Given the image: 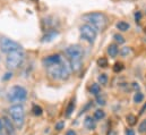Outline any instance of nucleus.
<instances>
[{"instance_id":"20","label":"nucleus","mask_w":146,"mask_h":135,"mask_svg":"<svg viewBox=\"0 0 146 135\" xmlns=\"http://www.w3.org/2000/svg\"><path fill=\"white\" fill-rule=\"evenodd\" d=\"M32 111H33V114H34L35 116H41V115L43 114V109H42L40 106H37V104H33Z\"/></svg>"},{"instance_id":"6","label":"nucleus","mask_w":146,"mask_h":135,"mask_svg":"<svg viewBox=\"0 0 146 135\" xmlns=\"http://www.w3.org/2000/svg\"><path fill=\"white\" fill-rule=\"evenodd\" d=\"M0 49H1L2 52L7 53V55L10 53V52H14V51L23 50L22 47L17 42H15L10 39H7V37H2L0 40Z\"/></svg>"},{"instance_id":"12","label":"nucleus","mask_w":146,"mask_h":135,"mask_svg":"<svg viewBox=\"0 0 146 135\" xmlns=\"http://www.w3.org/2000/svg\"><path fill=\"white\" fill-rule=\"evenodd\" d=\"M108 53L110 55V57L114 58L117 57V55L119 53V48L117 47V44H110L108 47Z\"/></svg>"},{"instance_id":"10","label":"nucleus","mask_w":146,"mask_h":135,"mask_svg":"<svg viewBox=\"0 0 146 135\" xmlns=\"http://www.w3.org/2000/svg\"><path fill=\"white\" fill-rule=\"evenodd\" d=\"M2 124H3V128H5V131L7 132V134L15 135V130H14V125H13L14 123H11L9 118L3 117V118H2Z\"/></svg>"},{"instance_id":"3","label":"nucleus","mask_w":146,"mask_h":135,"mask_svg":"<svg viewBox=\"0 0 146 135\" xmlns=\"http://www.w3.org/2000/svg\"><path fill=\"white\" fill-rule=\"evenodd\" d=\"M48 73L54 80L64 81V80H67L69 77V68L62 61L60 64H57V65H53V66L49 67L48 68Z\"/></svg>"},{"instance_id":"22","label":"nucleus","mask_w":146,"mask_h":135,"mask_svg":"<svg viewBox=\"0 0 146 135\" xmlns=\"http://www.w3.org/2000/svg\"><path fill=\"white\" fill-rule=\"evenodd\" d=\"M57 35V32H54V31H50V32H48V33L44 35V37H43V41H51V40H53V37Z\"/></svg>"},{"instance_id":"33","label":"nucleus","mask_w":146,"mask_h":135,"mask_svg":"<svg viewBox=\"0 0 146 135\" xmlns=\"http://www.w3.org/2000/svg\"><path fill=\"white\" fill-rule=\"evenodd\" d=\"M145 110H146V103H144V106L141 108V110H139V115H143L144 112H145Z\"/></svg>"},{"instance_id":"30","label":"nucleus","mask_w":146,"mask_h":135,"mask_svg":"<svg viewBox=\"0 0 146 135\" xmlns=\"http://www.w3.org/2000/svg\"><path fill=\"white\" fill-rule=\"evenodd\" d=\"M11 76H13V73H11V72H10V73H6L5 76L2 77V80H3V81H7V80L11 78Z\"/></svg>"},{"instance_id":"27","label":"nucleus","mask_w":146,"mask_h":135,"mask_svg":"<svg viewBox=\"0 0 146 135\" xmlns=\"http://www.w3.org/2000/svg\"><path fill=\"white\" fill-rule=\"evenodd\" d=\"M96 101H98V103H99L100 106H104V104H106V99H104L103 97H100V96H98V98H96Z\"/></svg>"},{"instance_id":"9","label":"nucleus","mask_w":146,"mask_h":135,"mask_svg":"<svg viewBox=\"0 0 146 135\" xmlns=\"http://www.w3.org/2000/svg\"><path fill=\"white\" fill-rule=\"evenodd\" d=\"M61 61H62L61 56L58 55V53H56V55H51V56H48V57L43 58L42 64H43V66H45L46 68H49V67H51V66H53V65L60 64Z\"/></svg>"},{"instance_id":"23","label":"nucleus","mask_w":146,"mask_h":135,"mask_svg":"<svg viewBox=\"0 0 146 135\" xmlns=\"http://www.w3.org/2000/svg\"><path fill=\"white\" fill-rule=\"evenodd\" d=\"M99 82L102 85H107V83H108V76H107V74H101L99 76Z\"/></svg>"},{"instance_id":"16","label":"nucleus","mask_w":146,"mask_h":135,"mask_svg":"<svg viewBox=\"0 0 146 135\" xmlns=\"http://www.w3.org/2000/svg\"><path fill=\"white\" fill-rule=\"evenodd\" d=\"M90 90H91V93H92V94L99 96L100 92H101V86H100L98 83H94V84H92V86H91Z\"/></svg>"},{"instance_id":"8","label":"nucleus","mask_w":146,"mask_h":135,"mask_svg":"<svg viewBox=\"0 0 146 135\" xmlns=\"http://www.w3.org/2000/svg\"><path fill=\"white\" fill-rule=\"evenodd\" d=\"M96 35H98V32L92 25L84 24L83 26H80V36L84 40H86L87 42L93 43L95 41V39H96Z\"/></svg>"},{"instance_id":"15","label":"nucleus","mask_w":146,"mask_h":135,"mask_svg":"<svg viewBox=\"0 0 146 135\" xmlns=\"http://www.w3.org/2000/svg\"><path fill=\"white\" fill-rule=\"evenodd\" d=\"M104 117H106V112H104L103 110L98 109V110L94 111V116H93L94 119H96V120H101V119H103Z\"/></svg>"},{"instance_id":"26","label":"nucleus","mask_w":146,"mask_h":135,"mask_svg":"<svg viewBox=\"0 0 146 135\" xmlns=\"http://www.w3.org/2000/svg\"><path fill=\"white\" fill-rule=\"evenodd\" d=\"M113 37H114V40H115L117 42H119L120 44L125 42V39H123V36H122V35H120V34H118V33L114 34V35H113Z\"/></svg>"},{"instance_id":"29","label":"nucleus","mask_w":146,"mask_h":135,"mask_svg":"<svg viewBox=\"0 0 146 135\" xmlns=\"http://www.w3.org/2000/svg\"><path fill=\"white\" fill-rule=\"evenodd\" d=\"M129 51H130V49H129L128 47H125V48H122V50H121V55H122V56H127V55L129 53Z\"/></svg>"},{"instance_id":"13","label":"nucleus","mask_w":146,"mask_h":135,"mask_svg":"<svg viewBox=\"0 0 146 135\" xmlns=\"http://www.w3.org/2000/svg\"><path fill=\"white\" fill-rule=\"evenodd\" d=\"M115 26H117V29H118L119 31H121V32H126V31H128L129 27H130V25H129L127 22H123V21L118 22Z\"/></svg>"},{"instance_id":"19","label":"nucleus","mask_w":146,"mask_h":135,"mask_svg":"<svg viewBox=\"0 0 146 135\" xmlns=\"http://www.w3.org/2000/svg\"><path fill=\"white\" fill-rule=\"evenodd\" d=\"M123 68H125V66H123V64L122 63H120V61H118V63H115L114 64V66H113V72L114 73H120V72H122L123 70Z\"/></svg>"},{"instance_id":"34","label":"nucleus","mask_w":146,"mask_h":135,"mask_svg":"<svg viewBox=\"0 0 146 135\" xmlns=\"http://www.w3.org/2000/svg\"><path fill=\"white\" fill-rule=\"evenodd\" d=\"M66 135H76V132L73 131V130H69V131L66 133Z\"/></svg>"},{"instance_id":"14","label":"nucleus","mask_w":146,"mask_h":135,"mask_svg":"<svg viewBox=\"0 0 146 135\" xmlns=\"http://www.w3.org/2000/svg\"><path fill=\"white\" fill-rule=\"evenodd\" d=\"M126 122H127V124H128L129 126H135V125L137 124V117H136L135 115L129 114V115L126 116Z\"/></svg>"},{"instance_id":"21","label":"nucleus","mask_w":146,"mask_h":135,"mask_svg":"<svg viewBox=\"0 0 146 135\" xmlns=\"http://www.w3.org/2000/svg\"><path fill=\"white\" fill-rule=\"evenodd\" d=\"M144 100V94L142 92H136L134 96V102L135 103H139Z\"/></svg>"},{"instance_id":"4","label":"nucleus","mask_w":146,"mask_h":135,"mask_svg":"<svg viewBox=\"0 0 146 135\" xmlns=\"http://www.w3.org/2000/svg\"><path fill=\"white\" fill-rule=\"evenodd\" d=\"M24 52L23 50H19V51H14V52H10L7 55V58H6V66L9 68V69H16L18 68L24 61Z\"/></svg>"},{"instance_id":"1","label":"nucleus","mask_w":146,"mask_h":135,"mask_svg":"<svg viewBox=\"0 0 146 135\" xmlns=\"http://www.w3.org/2000/svg\"><path fill=\"white\" fill-rule=\"evenodd\" d=\"M83 19L99 31H104L108 25V18L103 13H88L83 16Z\"/></svg>"},{"instance_id":"25","label":"nucleus","mask_w":146,"mask_h":135,"mask_svg":"<svg viewBox=\"0 0 146 135\" xmlns=\"http://www.w3.org/2000/svg\"><path fill=\"white\" fill-rule=\"evenodd\" d=\"M138 131H139V133H145L146 132V119H144V120L141 123V125H139V127H138Z\"/></svg>"},{"instance_id":"11","label":"nucleus","mask_w":146,"mask_h":135,"mask_svg":"<svg viewBox=\"0 0 146 135\" xmlns=\"http://www.w3.org/2000/svg\"><path fill=\"white\" fill-rule=\"evenodd\" d=\"M95 122H96V120H94V118H92V116H86L85 119H84V126H85L87 130L93 131V130H95V127H96V123H95Z\"/></svg>"},{"instance_id":"32","label":"nucleus","mask_w":146,"mask_h":135,"mask_svg":"<svg viewBox=\"0 0 146 135\" xmlns=\"http://www.w3.org/2000/svg\"><path fill=\"white\" fill-rule=\"evenodd\" d=\"M107 135H117V132H115L113 128H110L109 131H108V134Z\"/></svg>"},{"instance_id":"36","label":"nucleus","mask_w":146,"mask_h":135,"mask_svg":"<svg viewBox=\"0 0 146 135\" xmlns=\"http://www.w3.org/2000/svg\"><path fill=\"white\" fill-rule=\"evenodd\" d=\"M133 88H134L135 90H139V85H138V83H133Z\"/></svg>"},{"instance_id":"2","label":"nucleus","mask_w":146,"mask_h":135,"mask_svg":"<svg viewBox=\"0 0 146 135\" xmlns=\"http://www.w3.org/2000/svg\"><path fill=\"white\" fill-rule=\"evenodd\" d=\"M9 114H10V117H11L13 123L16 126V128L21 130L23 127L24 120H25L24 107L22 104H14L9 108Z\"/></svg>"},{"instance_id":"37","label":"nucleus","mask_w":146,"mask_h":135,"mask_svg":"<svg viewBox=\"0 0 146 135\" xmlns=\"http://www.w3.org/2000/svg\"><path fill=\"white\" fill-rule=\"evenodd\" d=\"M144 31H145V33H146V26H145V29H144Z\"/></svg>"},{"instance_id":"35","label":"nucleus","mask_w":146,"mask_h":135,"mask_svg":"<svg viewBox=\"0 0 146 135\" xmlns=\"http://www.w3.org/2000/svg\"><path fill=\"white\" fill-rule=\"evenodd\" d=\"M2 132H3V124H2V122L0 120V135H2Z\"/></svg>"},{"instance_id":"24","label":"nucleus","mask_w":146,"mask_h":135,"mask_svg":"<svg viewBox=\"0 0 146 135\" xmlns=\"http://www.w3.org/2000/svg\"><path fill=\"white\" fill-rule=\"evenodd\" d=\"M64 127H65V122H64V120H59V122L56 123V125H54V128H56L57 131H61V130H64Z\"/></svg>"},{"instance_id":"17","label":"nucleus","mask_w":146,"mask_h":135,"mask_svg":"<svg viewBox=\"0 0 146 135\" xmlns=\"http://www.w3.org/2000/svg\"><path fill=\"white\" fill-rule=\"evenodd\" d=\"M96 64H98V66H99V67H102V68L108 67V59H107L106 57H101V58H99V59H98Z\"/></svg>"},{"instance_id":"31","label":"nucleus","mask_w":146,"mask_h":135,"mask_svg":"<svg viewBox=\"0 0 146 135\" xmlns=\"http://www.w3.org/2000/svg\"><path fill=\"white\" fill-rule=\"evenodd\" d=\"M126 135H135V132H134L131 128H128V130L126 131Z\"/></svg>"},{"instance_id":"28","label":"nucleus","mask_w":146,"mask_h":135,"mask_svg":"<svg viewBox=\"0 0 146 135\" xmlns=\"http://www.w3.org/2000/svg\"><path fill=\"white\" fill-rule=\"evenodd\" d=\"M141 19H142V13L141 11H136L135 13V21H136V23H139Z\"/></svg>"},{"instance_id":"5","label":"nucleus","mask_w":146,"mask_h":135,"mask_svg":"<svg viewBox=\"0 0 146 135\" xmlns=\"http://www.w3.org/2000/svg\"><path fill=\"white\" fill-rule=\"evenodd\" d=\"M27 98V91L21 85H15L9 90L8 99L11 102H23Z\"/></svg>"},{"instance_id":"18","label":"nucleus","mask_w":146,"mask_h":135,"mask_svg":"<svg viewBox=\"0 0 146 135\" xmlns=\"http://www.w3.org/2000/svg\"><path fill=\"white\" fill-rule=\"evenodd\" d=\"M74 109H75V102L72 100V101L68 103V106H67V109H66V116H67V117H69V116L73 114Z\"/></svg>"},{"instance_id":"7","label":"nucleus","mask_w":146,"mask_h":135,"mask_svg":"<svg viewBox=\"0 0 146 135\" xmlns=\"http://www.w3.org/2000/svg\"><path fill=\"white\" fill-rule=\"evenodd\" d=\"M66 55L69 58L70 61H77V60H82L83 56H84V50L80 45L78 44H74L70 45L66 49Z\"/></svg>"}]
</instances>
